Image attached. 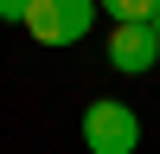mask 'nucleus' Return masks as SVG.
<instances>
[{
    "instance_id": "1",
    "label": "nucleus",
    "mask_w": 160,
    "mask_h": 154,
    "mask_svg": "<svg viewBox=\"0 0 160 154\" xmlns=\"http://www.w3.org/2000/svg\"><path fill=\"white\" fill-rule=\"evenodd\" d=\"M96 13H102V0H32L26 32L38 45H77L96 32Z\"/></svg>"
},
{
    "instance_id": "2",
    "label": "nucleus",
    "mask_w": 160,
    "mask_h": 154,
    "mask_svg": "<svg viewBox=\"0 0 160 154\" xmlns=\"http://www.w3.org/2000/svg\"><path fill=\"white\" fill-rule=\"evenodd\" d=\"M83 148L90 154H135L141 148V116L128 103H90L83 109Z\"/></svg>"
},
{
    "instance_id": "3",
    "label": "nucleus",
    "mask_w": 160,
    "mask_h": 154,
    "mask_svg": "<svg viewBox=\"0 0 160 154\" xmlns=\"http://www.w3.org/2000/svg\"><path fill=\"white\" fill-rule=\"evenodd\" d=\"M154 58H160V32H154L148 19H115V26H109V64H115V71L148 77Z\"/></svg>"
},
{
    "instance_id": "4",
    "label": "nucleus",
    "mask_w": 160,
    "mask_h": 154,
    "mask_svg": "<svg viewBox=\"0 0 160 154\" xmlns=\"http://www.w3.org/2000/svg\"><path fill=\"white\" fill-rule=\"evenodd\" d=\"M102 13H109V19H148L154 0H102Z\"/></svg>"
},
{
    "instance_id": "5",
    "label": "nucleus",
    "mask_w": 160,
    "mask_h": 154,
    "mask_svg": "<svg viewBox=\"0 0 160 154\" xmlns=\"http://www.w3.org/2000/svg\"><path fill=\"white\" fill-rule=\"evenodd\" d=\"M26 13H32V0H0V19L7 26H26Z\"/></svg>"
},
{
    "instance_id": "6",
    "label": "nucleus",
    "mask_w": 160,
    "mask_h": 154,
    "mask_svg": "<svg viewBox=\"0 0 160 154\" xmlns=\"http://www.w3.org/2000/svg\"><path fill=\"white\" fill-rule=\"evenodd\" d=\"M148 26H154V32H160V0H154V13H148Z\"/></svg>"
}]
</instances>
